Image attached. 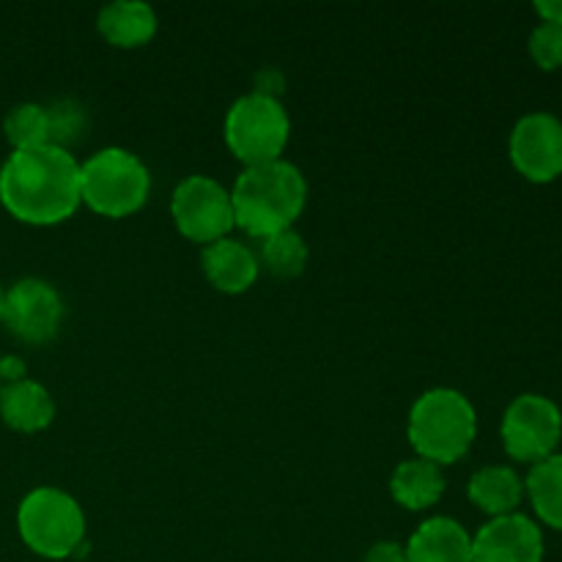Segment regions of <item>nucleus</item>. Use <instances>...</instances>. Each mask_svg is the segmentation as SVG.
<instances>
[{
	"label": "nucleus",
	"instance_id": "obj_1",
	"mask_svg": "<svg viewBox=\"0 0 562 562\" xmlns=\"http://www.w3.org/2000/svg\"><path fill=\"white\" fill-rule=\"evenodd\" d=\"M0 203L25 225L66 223L82 206L80 162L58 146L11 151L0 168Z\"/></svg>",
	"mask_w": 562,
	"mask_h": 562
},
{
	"label": "nucleus",
	"instance_id": "obj_20",
	"mask_svg": "<svg viewBox=\"0 0 562 562\" xmlns=\"http://www.w3.org/2000/svg\"><path fill=\"white\" fill-rule=\"evenodd\" d=\"M3 132L14 151H31V148L49 146L47 108L36 102L16 104L5 115Z\"/></svg>",
	"mask_w": 562,
	"mask_h": 562
},
{
	"label": "nucleus",
	"instance_id": "obj_23",
	"mask_svg": "<svg viewBox=\"0 0 562 562\" xmlns=\"http://www.w3.org/2000/svg\"><path fill=\"white\" fill-rule=\"evenodd\" d=\"M362 562H406V552L395 541H379L366 552Z\"/></svg>",
	"mask_w": 562,
	"mask_h": 562
},
{
	"label": "nucleus",
	"instance_id": "obj_24",
	"mask_svg": "<svg viewBox=\"0 0 562 562\" xmlns=\"http://www.w3.org/2000/svg\"><path fill=\"white\" fill-rule=\"evenodd\" d=\"M22 379H27V366L22 357L16 355H0V384H16L22 382Z\"/></svg>",
	"mask_w": 562,
	"mask_h": 562
},
{
	"label": "nucleus",
	"instance_id": "obj_7",
	"mask_svg": "<svg viewBox=\"0 0 562 562\" xmlns=\"http://www.w3.org/2000/svg\"><path fill=\"white\" fill-rule=\"evenodd\" d=\"M505 453L521 464H538L558 453L562 439V412L541 393H521L505 409L499 423Z\"/></svg>",
	"mask_w": 562,
	"mask_h": 562
},
{
	"label": "nucleus",
	"instance_id": "obj_26",
	"mask_svg": "<svg viewBox=\"0 0 562 562\" xmlns=\"http://www.w3.org/2000/svg\"><path fill=\"white\" fill-rule=\"evenodd\" d=\"M3 311H5V291L3 285H0V322H3Z\"/></svg>",
	"mask_w": 562,
	"mask_h": 562
},
{
	"label": "nucleus",
	"instance_id": "obj_17",
	"mask_svg": "<svg viewBox=\"0 0 562 562\" xmlns=\"http://www.w3.org/2000/svg\"><path fill=\"white\" fill-rule=\"evenodd\" d=\"M445 472L434 461L426 459H406L395 467L393 477H390V494L401 508L412 510H428L445 497Z\"/></svg>",
	"mask_w": 562,
	"mask_h": 562
},
{
	"label": "nucleus",
	"instance_id": "obj_5",
	"mask_svg": "<svg viewBox=\"0 0 562 562\" xmlns=\"http://www.w3.org/2000/svg\"><path fill=\"white\" fill-rule=\"evenodd\" d=\"M16 532L38 558L66 560L86 541V514L80 503L60 488H33L16 508Z\"/></svg>",
	"mask_w": 562,
	"mask_h": 562
},
{
	"label": "nucleus",
	"instance_id": "obj_21",
	"mask_svg": "<svg viewBox=\"0 0 562 562\" xmlns=\"http://www.w3.org/2000/svg\"><path fill=\"white\" fill-rule=\"evenodd\" d=\"M47 119H49V146H58L69 151L75 143L86 137L88 130V110L77 99H55L47 104Z\"/></svg>",
	"mask_w": 562,
	"mask_h": 562
},
{
	"label": "nucleus",
	"instance_id": "obj_4",
	"mask_svg": "<svg viewBox=\"0 0 562 562\" xmlns=\"http://www.w3.org/2000/svg\"><path fill=\"white\" fill-rule=\"evenodd\" d=\"M151 195V173L137 154L108 146L80 162V198L91 212L124 220L140 212Z\"/></svg>",
	"mask_w": 562,
	"mask_h": 562
},
{
	"label": "nucleus",
	"instance_id": "obj_16",
	"mask_svg": "<svg viewBox=\"0 0 562 562\" xmlns=\"http://www.w3.org/2000/svg\"><path fill=\"white\" fill-rule=\"evenodd\" d=\"M467 497H470V503L477 510H483L492 519L519 514V505L525 499V481H521L514 467L488 464L481 467L470 477V483H467Z\"/></svg>",
	"mask_w": 562,
	"mask_h": 562
},
{
	"label": "nucleus",
	"instance_id": "obj_2",
	"mask_svg": "<svg viewBox=\"0 0 562 562\" xmlns=\"http://www.w3.org/2000/svg\"><path fill=\"white\" fill-rule=\"evenodd\" d=\"M236 228L252 239H267L280 231L294 228L307 206V181L294 162L256 165L236 176L231 190Z\"/></svg>",
	"mask_w": 562,
	"mask_h": 562
},
{
	"label": "nucleus",
	"instance_id": "obj_12",
	"mask_svg": "<svg viewBox=\"0 0 562 562\" xmlns=\"http://www.w3.org/2000/svg\"><path fill=\"white\" fill-rule=\"evenodd\" d=\"M201 267L209 285L217 289L220 294L231 296L250 291L261 274L256 250L241 239H234V236H225V239L203 247Z\"/></svg>",
	"mask_w": 562,
	"mask_h": 562
},
{
	"label": "nucleus",
	"instance_id": "obj_3",
	"mask_svg": "<svg viewBox=\"0 0 562 562\" xmlns=\"http://www.w3.org/2000/svg\"><path fill=\"white\" fill-rule=\"evenodd\" d=\"M406 437L417 459L434 461L437 467L456 464L472 450L477 439V412L461 390H426L412 404Z\"/></svg>",
	"mask_w": 562,
	"mask_h": 562
},
{
	"label": "nucleus",
	"instance_id": "obj_9",
	"mask_svg": "<svg viewBox=\"0 0 562 562\" xmlns=\"http://www.w3.org/2000/svg\"><path fill=\"white\" fill-rule=\"evenodd\" d=\"M64 296L47 280L25 278L5 291L3 324L22 344L44 346L55 340L64 327Z\"/></svg>",
	"mask_w": 562,
	"mask_h": 562
},
{
	"label": "nucleus",
	"instance_id": "obj_27",
	"mask_svg": "<svg viewBox=\"0 0 562 562\" xmlns=\"http://www.w3.org/2000/svg\"><path fill=\"white\" fill-rule=\"evenodd\" d=\"M0 387H3V384H0Z\"/></svg>",
	"mask_w": 562,
	"mask_h": 562
},
{
	"label": "nucleus",
	"instance_id": "obj_14",
	"mask_svg": "<svg viewBox=\"0 0 562 562\" xmlns=\"http://www.w3.org/2000/svg\"><path fill=\"white\" fill-rule=\"evenodd\" d=\"M157 11L140 0H115L97 16V31L110 47L137 49L157 36Z\"/></svg>",
	"mask_w": 562,
	"mask_h": 562
},
{
	"label": "nucleus",
	"instance_id": "obj_22",
	"mask_svg": "<svg viewBox=\"0 0 562 562\" xmlns=\"http://www.w3.org/2000/svg\"><path fill=\"white\" fill-rule=\"evenodd\" d=\"M527 47H530L532 60H536L543 71L562 69V25L541 22V25L530 33Z\"/></svg>",
	"mask_w": 562,
	"mask_h": 562
},
{
	"label": "nucleus",
	"instance_id": "obj_25",
	"mask_svg": "<svg viewBox=\"0 0 562 562\" xmlns=\"http://www.w3.org/2000/svg\"><path fill=\"white\" fill-rule=\"evenodd\" d=\"M536 11L541 16V22L562 25V0H541V3H536Z\"/></svg>",
	"mask_w": 562,
	"mask_h": 562
},
{
	"label": "nucleus",
	"instance_id": "obj_11",
	"mask_svg": "<svg viewBox=\"0 0 562 562\" xmlns=\"http://www.w3.org/2000/svg\"><path fill=\"white\" fill-rule=\"evenodd\" d=\"M543 532L525 514L488 519L472 536V562H543Z\"/></svg>",
	"mask_w": 562,
	"mask_h": 562
},
{
	"label": "nucleus",
	"instance_id": "obj_18",
	"mask_svg": "<svg viewBox=\"0 0 562 562\" xmlns=\"http://www.w3.org/2000/svg\"><path fill=\"white\" fill-rule=\"evenodd\" d=\"M525 497L530 499L538 521L562 532V453L532 464L525 477Z\"/></svg>",
	"mask_w": 562,
	"mask_h": 562
},
{
	"label": "nucleus",
	"instance_id": "obj_13",
	"mask_svg": "<svg viewBox=\"0 0 562 562\" xmlns=\"http://www.w3.org/2000/svg\"><path fill=\"white\" fill-rule=\"evenodd\" d=\"M406 562H472V536L450 516L426 519L404 547Z\"/></svg>",
	"mask_w": 562,
	"mask_h": 562
},
{
	"label": "nucleus",
	"instance_id": "obj_8",
	"mask_svg": "<svg viewBox=\"0 0 562 562\" xmlns=\"http://www.w3.org/2000/svg\"><path fill=\"white\" fill-rule=\"evenodd\" d=\"M170 217L184 239L203 247L225 239L236 228L231 192L209 176H187L176 184Z\"/></svg>",
	"mask_w": 562,
	"mask_h": 562
},
{
	"label": "nucleus",
	"instance_id": "obj_15",
	"mask_svg": "<svg viewBox=\"0 0 562 562\" xmlns=\"http://www.w3.org/2000/svg\"><path fill=\"white\" fill-rule=\"evenodd\" d=\"M0 417L11 431L38 434L55 420V401L44 384L22 379L0 387Z\"/></svg>",
	"mask_w": 562,
	"mask_h": 562
},
{
	"label": "nucleus",
	"instance_id": "obj_10",
	"mask_svg": "<svg viewBox=\"0 0 562 562\" xmlns=\"http://www.w3.org/2000/svg\"><path fill=\"white\" fill-rule=\"evenodd\" d=\"M516 173L532 184H552L562 176V121L552 113H527L508 140Z\"/></svg>",
	"mask_w": 562,
	"mask_h": 562
},
{
	"label": "nucleus",
	"instance_id": "obj_19",
	"mask_svg": "<svg viewBox=\"0 0 562 562\" xmlns=\"http://www.w3.org/2000/svg\"><path fill=\"white\" fill-rule=\"evenodd\" d=\"M256 256L263 272L280 280H291L305 272L311 250H307V241L294 228H289L258 241Z\"/></svg>",
	"mask_w": 562,
	"mask_h": 562
},
{
	"label": "nucleus",
	"instance_id": "obj_6",
	"mask_svg": "<svg viewBox=\"0 0 562 562\" xmlns=\"http://www.w3.org/2000/svg\"><path fill=\"white\" fill-rule=\"evenodd\" d=\"M291 137V119L283 102L263 93H245L225 115V146L245 168L283 159Z\"/></svg>",
	"mask_w": 562,
	"mask_h": 562
}]
</instances>
